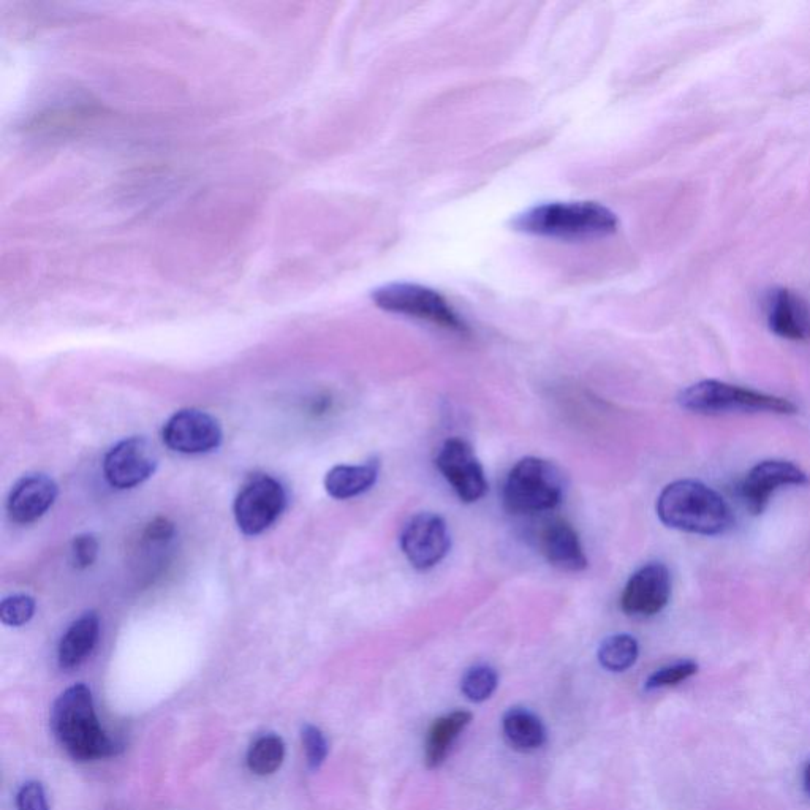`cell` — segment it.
<instances>
[{
	"mask_svg": "<svg viewBox=\"0 0 810 810\" xmlns=\"http://www.w3.org/2000/svg\"><path fill=\"white\" fill-rule=\"evenodd\" d=\"M57 485L48 475H27L16 483L8 497V516L16 524H31L53 507Z\"/></svg>",
	"mask_w": 810,
	"mask_h": 810,
	"instance_id": "cell-14",
	"label": "cell"
},
{
	"mask_svg": "<svg viewBox=\"0 0 810 810\" xmlns=\"http://www.w3.org/2000/svg\"><path fill=\"white\" fill-rule=\"evenodd\" d=\"M99 633L100 621L97 613L88 611L78 617L62 636L59 644L57 659L61 668L73 670L88 659L99 640Z\"/></svg>",
	"mask_w": 810,
	"mask_h": 810,
	"instance_id": "cell-17",
	"label": "cell"
},
{
	"mask_svg": "<svg viewBox=\"0 0 810 810\" xmlns=\"http://www.w3.org/2000/svg\"><path fill=\"white\" fill-rule=\"evenodd\" d=\"M436 466L464 504H474L488 491L485 470L466 440L453 437L443 443Z\"/></svg>",
	"mask_w": 810,
	"mask_h": 810,
	"instance_id": "cell-8",
	"label": "cell"
},
{
	"mask_svg": "<svg viewBox=\"0 0 810 810\" xmlns=\"http://www.w3.org/2000/svg\"><path fill=\"white\" fill-rule=\"evenodd\" d=\"M540 549L546 561L559 570L583 572L587 568V557L580 537L565 521H553L542 530Z\"/></svg>",
	"mask_w": 810,
	"mask_h": 810,
	"instance_id": "cell-15",
	"label": "cell"
},
{
	"mask_svg": "<svg viewBox=\"0 0 810 810\" xmlns=\"http://www.w3.org/2000/svg\"><path fill=\"white\" fill-rule=\"evenodd\" d=\"M285 758V744L276 735H263L250 746L247 766L257 776H271L281 768Z\"/></svg>",
	"mask_w": 810,
	"mask_h": 810,
	"instance_id": "cell-22",
	"label": "cell"
},
{
	"mask_svg": "<svg viewBox=\"0 0 810 810\" xmlns=\"http://www.w3.org/2000/svg\"><path fill=\"white\" fill-rule=\"evenodd\" d=\"M175 532V527L167 519H156L146 529V538L152 542H165Z\"/></svg>",
	"mask_w": 810,
	"mask_h": 810,
	"instance_id": "cell-29",
	"label": "cell"
},
{
	"mask_svg": "<svg viewBox=\"0 0 810 810\" xmlns=\"http://www.w3.org/2000/svg\"><path fill=\"white\" fill-rule=\"evenodd\" d=\"M159 458L143 437H130L114 445L103 459V474L113 488L130 489L141 485L156 472Z\"/></svg>",
	"mask_w": 810,
	"mask_h": 810,
	"instance_id": "cell-11",
	"label": "cell"
},
{
	"mask_svg": "<svg viewBox=\"0 0 810 810\" xmlns=\"http://www.w3.org/2000/svg\"><path fill=\"white\" fill-rule=\"evenodd\" d=\"M499 684L497 671L489 665H475L470 668L461 681V690L466 695L467 700L474 703L488 700L496 692Z\"/></svg>",
	"mask_w": 810,
	"mask_h": 810,
	"instance_id": "cell-23",
	"label": "cell"
},
{
	"mask_svg": "<svg viewBox=\"0 0 810 810\" xmlns=\"http://www.w3.org/2000/svg\"><path fill=\"white\" fill-rule=\"evenodd\" d=\"M375 306L393 314L407 315L448 331L467 333V325L436 290L417 284H388L372 293Z\"/></svg>",
	"mask_w": 810,
	"mask_h": 810,
	"instance_id": "cell-6",
	"label": "cell"
},
{
	"mask_svg": "<svg viewBox=\"0 0 810 810\" xmlns=\"http://www.w3.org/2000/svg\"><path fill=\"white\" fill-rule=\"evenodd\" d=\"M470 722H472L470 712L455 711L432 723L428 741H426V749H424V763L429 769H436L442 765L453 742Z\"/></svg>",
	"mask_w": 810,
	"mask_h": 810,
	"instance_id": "cell-19",
	"label": "cell"
},
{
	"mask_svg": "<svg viewBox=\"0 0 810 810\" xmlns=\"http://www.w3.org/2000/svg\"><path fill=\"white\" fill-rule=\"evenodd\" d=\"M504 505L513 515H537L554 510L564 497V478L553 462L524 458L505 480Z\"/></svg>",
	"mask_w": 810,
	"mask_h": 810,
	"instance_id": "cell-4",
	"label": "cell"
},
{
	"mask_svg": "<svg viewBox=\"0 0 810 810\" xmlns=\"http://www.w3.org/2000/svg\"><path fill=\"white\" fill-rule=\"evenodd\" d=\"M97 554H99V543L95 540L94 535H78L73 540L72 557L76 568L86 570L91 567L97 559Z\"/></svg>",
	"mask_w": 810,
	"mask_h": 810,
	"instance_id": "cell-27",
	"label": "cell"
},
{
	"mask_svg": "<svg viewBox=\"0 0 810 810\" xmlns=\"http://www.w3.org/2000/svg\"><path fill=\"white\" fill-rule=\"evenodd\" d=\"M671 575L665 565L651 562L630 576L621 597V608L633 617H651L668 605Z\"/></svg>",
	"mask_w": 810,
	"mask_h": 810,
	"instance_id": "cell-12",
	"label": "cell"
},
{
	"mask_svg": "<svg viewBox=\"0 0 810 810\" xmlns=\"http://www.w3.org/2000/svg\"><path fill=\"white\" fill-rule=\"evenodd\" d=\"M804 788H806V792L810 795V765L807 766L806 771H804Z\"/></svg>",
	"mask_w": 810,
	"mask_h": 810,
	"instance_id": "cell-30",
	"label": "cell"
},
{
	"mask_svg": "<svg viewBox=\"0 0 810 810\" xmlns=\"http://www.w3.org/2000/svg\"><path fill=\"white\" fill-rule=\"evenodd\" d=\"M379 462L361 466H336L326 474L325 489L333 499L347 500L366 493L379 478Z\"/></svg>",
	"mask_w": 810,
	"mask_h": 810,
	"instance_id": "cell-18",
	"label": "cell"
},
{
	"mask_svg": "<svg viewBox=\"0 0 810 810\" xmlns=\"http://www.w3.org/2000/svg\"><path fill=\"white\" fill-rule=\"evenodd\" d=\"M287 505L284 486L269 475H255L244 483L235 500V519L246 535H258L276 523Z\"/></svg>",
	"mask_w": 810,
	"mask_h": 810,
	"instance_id": "cell-7",
	"label": "cell"
},
{
	"mask_svg": "<svg viewBox=\"0 0 810 810\" xmlns=\"http://www.w3.org/2000/svg\"><path fill=\"white\" fill-rule=\"evenodd\" d=\"M697 673L698 663L693 662V660H682V662L660 668V670L651 674L648 681H646V689L657 690L663 689V687L678 686V684L687 681V679L692 678L693 674Z\"/></svg>",
	"mask_w": 810,
	"mask_h": 810,
	"instance_id": "cell-24",
	"label": "cell"
},
{
	"mask_svg": "<svg viewBox=\"0 0 810 810\" xmlns=\"http://www.w3.org/2000/svg\"><path fill=\"white\" fill-rule=\"evenodd\" d=\"M769 328L790 341L810 337V311L807 304L790 290H776L768 301Z\"/></svg>",
	"mask_w": 810,
	"mask_h": 810,
	"instance_id": "cell-16",
	"label": "cell"
},
{
	"mask_svg": "<svg viewBox=\"0 0 810 810\" xmlns=\"http://www.w3.org/2000/svg\"><path fill=\"white\" fill-rule=\"evenodd\" d=\"M806 472L788 461H763L742 481L741 496L752 515H761L777 489L806 485Z\"/></svg>",
	"mask_w": 810,
	"mask_h": 810,
	"instance_id": "cell-13",
	"label": "cell"
},
{
	"mask_svg": "<svg viewBox=\"0 0 810 810\" xmlns=\"http://www.w3.org/2000/svg\"><path fill=\"white\" fill-rule=\"evenodd\" d=\"M303 746L306 750L307 765L312 771H317L325 763L328 755V742L322 731L312 725L303 728Z\"/></svg>",
	"mask_w": 810,
	"mask_h": 810,
	"instance_id": "cell-26",
	"label": "cell"
},
{
	"mask_svg": "<svg viewBox=\"0 0 810 810\" xmlns=\"http://www.w3.org/2000/svg\"><path fill=\"white\" fill-rule=\"evenodd\" d=\"M35 600L29 595H12L0 603V619L10 627H21L34 617Z\"/></svg>",
	"mask_w": 810,
	"mask_h": 810,
	"instance_id": "cell-25",
	"label": "cell"
},
{
	"mask_svg": "<svg viewBox=\"0 0 810 810\" xmlns=\"http://www.w3.org/2000/svg\"><path fill=\"white\" fill-rule=\"evenodd\" d=\"M511 225L527 235L575 241L613 235L619 220L611 209L594 201H568L535 206L519 214Z\"/></svg>",
	"mask_w": 810,
	"mask_h": 810,
	"instance_id": "cell-2",
	"label": "cell"
},
{
	"mask_svg": "<svg viewBox=\"0 0 810 810\" xmlns=\"http://www.w3.org/2000/svg\"><path fill=\"white\" fill-rule=\"evenodd\" d=\"M502 728L508 744L519 752H532L545 744L546 730L542 720L527 709H510L504 716Z\"/></svg>",
	"mask_w": 810,
	"mask_h": 810,
	"instance_id": "cell-20",
	"label": "cell"
},
{
	"mask_svg": "<svg viewBox=\"0 0 810 810\" xmlns=\"http://www.w3.org/2000/svg\"><path fill=\"white\" fill-rule=\"evenodd\" d=\"M51 727L67 754L78 761L110 757L119 749L100 727L91 690L83 684L70 687L57 698Z\"/></svg>",
	"mask_w": 810,
	"mask_h": 810,
	"instance_id": "cell-3",
	"label": "cell"
},
{
	"mask_svg": "<svg viewBox=\"0 0 810 810\" xmlns=\"http://www.w3.org/2000/svg\"><path fill=\"white\" fill-rule=\"evenodd\" d=\"M682 409L700 415H720L733 412H766L779 415L796 413V405L788 399L736 387L719 380H703L682 391Z\"/></svg>",
	"mask_w": 810,
	"mask_h": 810,
	"instance_id": "cell-5",
	"label": "cell"
},
{
	"mask_svg": "<svg viewBox=\"0 0 810 810\" xmlns=\"http://www.w3.org/2000/svg\"><path fill=\"white\" fill-rule=\"evenodd\" d=\"M18 810H50L46 801L45 788L38 782H29L16 796Z\"/></svg>",
	"mask_w": 810,
	"mask_h": 810,
	"instance_id": "cell-28",
	"label": "cell"
},
{
	"mask_svg": "<svg viewBox=\"0 0 810 810\" xmlns=\"http://www.w3.org/2000/svg\"><path fill=\"white\" fill-rule=\"evenodd\" d=\"M163 442L170 450L182 455H205L217 450L222 443L219 421L197 409L179 410L165 423Z\"/></svg>",
	"mask_w": 810,
	"mask_h": 810,
	"instance_id": "cell-10",
	"label": "cell"
},
{
	"mask_svg": "<svg viewBox=\"0 0 810 810\" xmlns=\"http://www.w3.org/2000/svg\"><path fill=\"white\" fill-rule=\"evenodd\" d=\"M640 655V644L632 635H613L606 638L599 649V662L605 670L621 673L635 665Z\"/></svg>",
	"mask_w": 810,
	"mask_h": 810,
	"instance_id": "cell-21",
	"label": "cell"
},
{
	"mask_svg": "<svg viewBox=\"0 0 810 810\" xmlns=\"http://www.w3.org/2000/svg\"><path fill=\"white\" fill-rule=\"evenodd\" d=\"M451 538L447 523L436 513L413 516L402 530L401 548L407 561L417 570H429L445 559Z\"/></svg>",
	"mask_w": 810,
	"mask_h": 810,
	"instance_id": "cell-9",
	"label": "cell"
},
{
	"mask_svg": "<svg viewBox=\"0 0 810 810\" xmlns=\"http://www.w3.org/2000/svg\"><path fill=\"white\" fill-rule=\"evenodd\" d=\"M657 515L671 529L698 535L725 534L735 523L723 497L695 480L674 481L663 489Z\"/></svg>",
	"mask_w": 810,
	"mask_h": 810,
	"instance_id": "cell-1",
	"label": "cell"
}]
</instances>
